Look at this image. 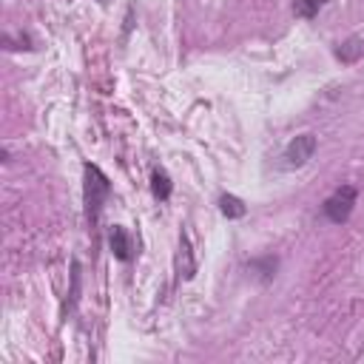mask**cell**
Wrapping results in <instances>:
<instances>
[{
  "label": "cell",
  "mask_w": 364,
  "mask_h": 364,
  "mask_svg": "<svg viewBox=\"0 0 364 364\" xmlns=\"http://www.w3.org/2000/svg\"><path fill=\"white\" fill-rule=\"evenodd\" d=\"M313 154H316V136L313 134H299L282 151V168L284 171H296V168L307 165L313 159Z\"/></svg>",
  "instance_id": "6da1fadb"
},
{
  "label": "cell",
  "mask_w": 364,
  "mask_h": 364,
  "mask_svg": "<svg viewBox=\"0 0 364 364\" xmlns=\"http://www.w3.org/2000/svg\"><path fill=\"white\" fill-rule=\"evenodd\" d=\"M353 205H355V188L353 185H338L327 199H324V216L336 225L347 222V216L353 213Z\"/></svg>",
  "instance_id": "7a4b0ae2"
},
{
  "label": "cell",
  "mask_w": 364,
  "mask_h": 364,
  "mask_svg": "<svg viewBox=\"0 0 364 364\" xmlns=\"http://www.w3.org/2000/svg\"><path fill=\"white\" fill-rule=\"evenodd\" d=\"M105 193H108V179L102 176V171L94 168V165H85V202H88V216L91 219H97Z\"/></svg>",
  "instance_id": "3957f363"
},
{
  "label": "cell",
  "mask_w": 364,
  "mask_h": 364,
  "mask_svg": "<svg viewBox=\"0 0 364 364\" xmlns=\"http://www.w3.org/2000/svg\"><path fill=\"white\" fill-rule=\"evenodd\" d=\"M111 250L119 262H128L131 259V239L125 233V228H114L111 230Z\"/></svg>",
  "instance_id": "277c9868"
},
{
  "label": "cell",
  "mask_w": 364,
  "mask_h": 364,
  "mask_svg": "<svg viewBox=\"0 0 364 364\" xmlns=\"http://www.w3.org/2000/svg\"><path fill=\"white\" fill-rule=\"evenodd\" d=\"M361 54H364V37H350L347 43H341V46L336 48V57H338L341 63H355Z\"/></svg>",
  "instance_id": "5b68a950"
},
{
  "label": "cell",
  "mask_w": 364,
  "mask_h": 364,
  "mask_svg": "<svg viewBox=\"0 0 364 364\" xmlns=\"http://www.w3.org/2000/svg\"><path fill=\"white\" fill-rule=\"evenodd\" d=\"M219 210H222L228 219H239V216H245V202H242L239 196L225 193V196L219 199Z\"/></svg>",
  "instance_id": "8992f818"
},
{
  "label": "cell",
  "mask_w": 364,
  "mask_h": 364,
  "mask_svg": "<svg viewBox=\"0 0 364 364\" xmlns=\"http://www.w3.org/2000/svg\"><path fill=\"white\" fill-rule=\"evenodd\" d=\"M324 3H327V0H296V3H293V11H296L299 17H316Z\"/></svg>",
  "instance_id": "52a82bcc"
},
{
  "label": "cell",
  "mask_w": 364,
  "mask_h": 364,
  "mask_svg": "<svg viewBox=\"0 0 364 364\" xmlns=\"http://www.w3.org/2000/svg\"><path fill=\"white\" fill-rule=\"evenodd\" d=\"M154 193L159 199H168L171 196V182H168V176L162 171H154Z\"/></svg>",
  "instance_id": "ba28073f"
}]
</instances>
